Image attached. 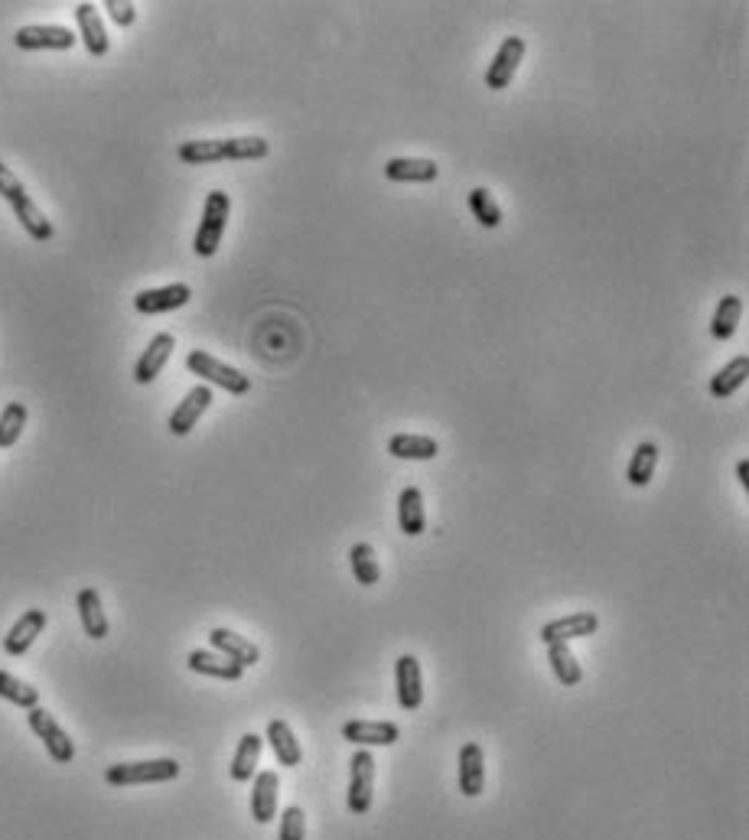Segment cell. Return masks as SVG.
Here are the masks:
<instances>
[{"instance_id": "13", "label": "cell", "mask_w": 749, "mask_h": 840, "mask_svg": "<svg viewBox=\"0 0 749 840\" xmlns=\"http://www.w3.org/2000/svg\"><path fill=\"white\" fill-rule=\"evenodd\" d=\"M189 297H193L189 284H167V287L141 290V294L134 297V307H137V313L154 316V313H170V310L186 307Z\"/></svg>"}, {"instance_id": "36", "label": "cell", "mask_w": 749, "mask_h": 840, "mask_svg": "<svg viewBox=\"0 0 749 840\" xmlns=\"http://www.w3.org/2000/svg\"><path fill=\"white\" fill-rule=\"evenodd\" d=\"M105 10L118 27H131V23L137 20V7L131 4V0H105Z\"/></svg>"}, {"instance_id": "7", "label": "cell", "mask_w": 749, "mask_h": 840, "mask_svg": "<svg viewBox=\"0 0 749 840\" xmlns=\"http://www.w3.org/2000/svg\"><path fill=\"white\" fill-rule=\"evenodd\" d=\"M596 629H600V616L590 613V609H580V613H570V616L544 622L538 639H541L544 645L574 642V639H590V635H593Z\"/></svg>"}, {"instance_id": "29", "label": "cell", "mask_w": 749, "mask_h": 840, "mask_svg": "<svg viewBox=\"0 0 749 840\" xmlns=\"http://www.w3.org/2000/svg\"><path fill=\"white\" fill-rule=\"evenodd\" d=\"M548 661H551L554 678L561 681L564 687H577L583 681V668H580V661L574 658V652H570L567 642L548 645Z\"/></svg>"}, {"instance_id": "3", "label": "cell", "mask_w": 749, "mask_h": 840, "mask_svg": "<svg viewBox=\"0 0 749 840\" xmlns=\"http://www.w3.org/2000/svg\"><path fill=\"white\" fill-rule=\"evenodd\" d=\"M186 368H189L193 375H199L202 381H206V385L222 388V391H228V394H235V398H241V394L251 391V378H248V375H241L238 368L219 362L215 355L202 352V349H193V352L186 355Z\"/></svg>"}, {"instance_id": "27", "label": "cell", "mask_w": 749, "mask_h": 840, "mask_svg": "<svg viewBox=\"0 0 749 840\" xmlns=\"http://www.w3.org/2000/svg\"><path fill=\"white\" fill-rule=\"evenodd\" d=\"M740 316H743V297H736V294L720 297L717 310H714V320H710V336L720 339V342L733 339L736 326H740Z\"/></svg>"}, {"instance_id": "34", "label": "cell", "mask_w": 749, "mask_h": 840, "mask_svg": "<svg viewBox=\"0 0 749 840\" xmlns=\"http://www.w3.org/2000/svg\"><path fill=\"white\" fill-rule=\"evenodd\" d=\"M23 427H27V404L10 401L4 411H0V450H10L20 440Z\"/></svg>"}, {"instance_id": "33", "label": "cell", "mask_w": 749, "mask_h": 840, "mask_svg": "<svg viewBox=\"0 0 749 840\" xmlns=\"http://www.w3.org/2000/svg\"><path fill=\"white\" fill-rule=\"evenodd\" d=\"M469 212H473V219L482 228H499L502 225V209H499V202L492 199V193L486 186L469 189Z\"/></svg>"}, {"instance_id": "24", "label": "cell", "mask_w": 749, "mask_h": 840, "mask_svg": "<svg viewBox=\"0 0 749 840\" xmlns=\"http://www.w3.org/2000/svg\"><path fill=\"white\" fill-rule=\"evenodd\" d=\"M261 749H264V740H261L258 733H245V736H241L235 756H232V769H228V772H232V782H251V779H255Z\"/></svg>"}, {"instance_id": "18", "label": "cell", "mask_w": 749, "mask_h": 840, "mask_svg": "<svg viewBox=\"0 0 749 840\" xmlns=\"http://www.w3.org/2000/svg\"><path fill=\"white\" fill-rule=\"evenodd\" d=\"M75 23H79V40L85 43V49L92 56H108V30H105V23H101V14H98V7L95 4H79L75 7Z\"/></svg>"}, {"instance_id": "21", "label": "cell", "mask_w": 749, "mask_h": 840, "mask_svg": "<svg viewBox=\"0 0 749 840\" xmlns=\"http://www.w3.org/2000/svg\"><path fill=\"white\" fill-rule=\"evenodd\" d=\"M186 665H189V671L206 674V678H219V681H241L245 678V668L235 665L232 658H225L219 652H202V648L189 652Z\"/></svg>"}, {"instance_id": "9", "label": "cell", "mask_w": 749, "mask_h": 840, "mask_svg": "<svg viewBox=\"0 0 749 840\" xmlns=\"http://www.w3.org/2000/svg\"><path fill=\"white\" fill-rule=\"evenodd\" d=\"M209 404H212V388L209 385H196V388H189L186 398L176 404V411L170 414L167 420V430L173 437H186L189 430H193L199 424V417L209 411Z\"/></svg>"}, {"instance_id": "31", "label": "cell", "mask_w": 749, "mask_h": 840, "mask_svg": "<svg viewBox=\"0 0 749 840\" xmlns=\"http://www.w3.org/2000/svg\"><path fill=\"white\" fill-rule=\"evenodd\" d=\"M176 157L189 163V167L219 163V160H225V144L222 140H186V144H180V150H176Z\"/></svg>"}, {"instance_id": "26", "label": "cell", "mask_w": 749, "mask_h": 840, "mask_svg": "<svg viewBox=\"0 0 749 840\" xmlns=\"http://www.w3.org/2000/svg\"><path fill=\"white\" fill-rule=\"evenodd\" d=\"M746 378H749V359L746 355H736V359H730L714 378H710V394L720 401L730 398V394H736L746 385Z\"/></svg>"}, {"instance_id": "30", "label": "cell", "mask_w": 749, "mask_h": 840, "mask_svg": "<svg viewBox=\"0 0 749 840\" xmlns=\"http://www.w3.org/2000/svg\"><path fill=\"white\" fill-rule=\"evenodd\" d=\"M655 466H658V447L649 440L639 443V447L632 450V460H629V469H626L629 486H636V489L649 486L652 476H655Z\"/></svg>"}, {"instance_id": "11", "label": "cell", "mask_w": 749, "mask_h": 840, "mask_svg": "<svg viewBox=\"0 0 749 840\" xmlns=\"http://www.w3.org/2000/svg\"><path fill=\"white\" fill-rule=\"evenodd\" d=\"M17 49H72L79 43V36H75L69 27H53V23H36V27H20L14 36Z\"/></svg>"}, {"instance_id": "37", "label": "cell", "mask_w": 749, "mask_h": 840, "mask_svg": "<svg viewBox=\"0 0 749 840\" xmlns=\"http://www.w3.org/2000/svg\"><path fill=\"white\" fill-rule=\"evenodd\" d=\"M736 479H740V486L749 489V460H740L736 463Z\"/></svg>"}, {"instance_id": "35", "label": "cell", "mask_w": 749, "mask_h": 840, "mask_svg": "<svg viewBox=\"0 0 749 840\" xmlns=\"http://www.w3.org/2000/svg\"><path fill=\"white\" fill-rule=\"evenodd\" d=\"M307 837V814H303L300 805H290L281 811V831H277V840H303Z\"/></svg>"}, {"instance_id": "10", "label": "cell", "mask_w": 749, "mask_h": 840, "mask_svg": "<svg viewBox=\"0 0 749 840\" xmlns=\"http://www.w3.org/2000/svg\"><path fill=\"white\" fill-rule=\"evenodd\" d=\"M395 687H398V704L401 710H421L424 704V681H421V661L414 655H401L395 661Z\"/></svg>"}, {"instance_id": "12", "label": "cell", "mask_w": 749, "mask_h": 840, "mask_svg": "<svg viewBox=\"0 0 749 840\" xmlns=\"http://www.w3.org/2000/svg\"><path fill=\"white\" fill-rule=\"evenodd\" d=\"M277 798H281V779H277V772L271 769L255 772V782H251V818L258 824H271L277 818Z\"/></svg>"}, {"instance_id": "2", "label": "cell", "mask_w": 749, "mask_h": 840, "mask_svg": "<svg viewBox=\"0 0 749 840\" xmlns=\"http://www.w3.org/2000/svg\"><path fill=\"white\" fill-rule=\"evenodd\" d=\"M176 775H180V762L176 759H147V762H118V766H108L105 782L114 788H128V785L173 782Z\"/></svg>"}, {"instance_id": "1", "label": "cell", "mask_w": 749, "mask_h": 840, "mask_svg": "<svg viewBox=\"0 0 749 840\" xmlns=\"http://www.w3.org/2000/svg\"><path fill=\"white\" fill-rule=\"evenodd\" d=\"M228 212H232V199H228V193L212 189L206 196V206H202V219H199L196 238H193V251L199 258H212V254L219 251L225 225H228Z\"/></svg>"}, {"instance_id": "8", "label": "cell", "mask_w": 749, "mask_h": 840, "mask_svg": "<svg viewBox=\"0 0 749 840\" xmlns=\"http://www.w3.org/2000/svg\"><path fill=\"white\" fill-rule=\"evenodd\" d=\"M342 740L359 749L395 746L401 740V727L391 720H349L346 727H342Z\"/></svg>"}, {"instance_id": "5", "label": "cell", "mask_w": 749, "mask_h": 840, "mask_svg": "<svg viewBox=\"0 0 749 840\" xmlns=\"http://www.w3.org/2000/svg\"><path fill=\"white\" fill-rule=\"evenodd\" d=\"M27 723H30V730L43 740L49 759L59 762V766H69V762L75 759V743L69 740V733L56 723V717L43 707H33V710H27Z\"/></svg>"}, {"instance_id": "25", "label": "cell", "mask_w": 749, "mask_h": 840, "mask_svg": "<svg viewBox=\"0 0 749 840\" xmlns=\"http://www.w3.org/2000/svg\"><path fill=\"white\" fill-rule=\"evenodd\" d=\"M388 453L398 460H434L440 453V443L427 434H395L388 440Z\"/></svg>"}, {"instance_id": "16", "label": "cell", "mask_w": 749, "mask_h": 840, "mask_svg": "<svg viewBox=\"0 0 749 840\" xmlns=\"http://www.w3.org/2000/svg\"><path fill=\"white\" fill-rule=\"evenodd\" d=\"M209 642H212V648L219 655H225V658H232L235 665H241V668H251V665H258L261 661V652H258V645H251L245 635H238V632H232V629H212L209 632Z\"/></svg>"}, {"instance_id": "19", "label": "cell", "mask_w": 749, "mask_h": 840, "mask_svg": "<svg viewBox=\"0 0 749 840\" xmlns=\"http://www.w3.org/2000/svg\"><path fill=\"white\" fill-rule=\"evenodd\" d=\"M398 528L408 538H421L427 531V512H424V492L417 486L401 489L398 495Z\"/></svg>"}, {"instance_id": "6", "label": "cell", "mask_w": 749, "mask_h": 840, "mask_svg": "<svg viewBox=\"0 0 749 840\" xmlns=\"http://www.w3.org/2000/svg\"><path fill=\"white\" fill-rule=\"evenodd\" d=\"M525 40L522 36H505L502 46L495 49V56L489 62V69H486V88H492V92H502V88H509L512 79H515V72L518 66H522V59H525Z\"/></svg>"}, {"instance_id": "32", "label": "cell", "mask_w": 749, "mask_h": 840, "mask_svg": "<svg viewBox=\"0 0 749 840\" xmlns=\"http://www.w3.org/2000/svg\"><path fill=\"white\" fill-rule=\"evenodd\" d=\"M0 697L10 700V704L23 707V710L40 707V691H36L33 684L20 681L17 674H10V671H0Z\"/></svg>"}, {"instance_id": "14", "label": "cell", "mask_w": 749, "mask_h": 840, "mask_svg": "<svg viewBox=\"0 0 749 840\" xmlns=\"http://www.w3.org/2000/svg\"><path fill=\"white\" fill-rule=\"evenodd\" d=\"M43 629H46V613H43V609H27V613H23L14 622V626H10V632L4 635V652L14 655V658L27 655L30 645L43 635Z\"/></svg>"}, {"instance_id": "20", "label": "cell", "mask_w": 749, "mask_h": 840, "mask_svg": "<svg viewBox=\"0 0 749 840\" xmlns=\"http://www.w3.org/2000/svg\"><path fill=\"white\" fill-rule=\"evenodd\" d=\"M268 746L274 749V759H277V766H287V769H297L300 762H303V749L297 743V736L294 730H290V723L287 720H271L268 723Z\"/></svg>"}, {"instance_id": "23", "label": "cell", "mask_w": 749, "mask_h": 840, "mask_svg": "<svg viewBox=\"0 0 749 840\" xmlns=\"http://www.w3.org/2000/svg\"><path fill=\"white\" fill-rule=\"evenodd\" d=\"M75 606H79V619H82V629L88 639L101 642L108 635V616L105 609H101V596L95 587H82L79 596H75Z\"/></svg>"}, {"instance_id": "22", "label": "cell", "mask_w": 749, "mask_h": 840, "mask_svg": "<svg viewBox=\"0 0 749 840\" xmlns=\"http://www.w3.org/2000/svg\"><path fill=\"white\" fill-rule=\"evenodd\" d=\"M385 176L391 183H430L440 176V167L434 160L421 157H395L385 163Z\"/></svg>"}, {"instance_id": "15", "label": "cell", "mask_w": 749, "mask_h": 840, "mask_svg": "<svg viewBox=\"0 0 749 840\" xmlns=\"http://www.w3.org/2000/svg\"><path fill=\"white\" fill-rule=\"evenodd\" d=\"M173 349H176L173 333H157L154 339H150V346L144 349V355L134 365V381H137V385H150V381H154L163 372V365L170 362Z\"/></svg>"}, {"instance_id": "28", "label": "cell", "mask_w": 749, "mask_h": 840, "mask_svg": "<svg viewBox=\"0 0 749 840\" xmlns=\"http://www.w3.org/2000/svg\"><path fill=\"white\" fill-rule=\"evenodd\" d=\"M349 567L355 574V583H362V587H375L378 580H382V564H378V554L372 544H352L349 551Z\"/></svg>"}, {"instance_id": "17", "label": "cell", "mask_w": 749, "mask_h": 840, "mask_svg": "<svg viewBox=\"0 0 749 840\" xmlns=\"http://www.w3.org/2000/svg\"><path fill=\"white\" fill-rule=\"evenodd\" d=\"M486 788V753L479 743H463L460 749V792L466 798H479Z\"/></svg>"}, {"instance_id": "4", "label": "cell", "mask_w": 749, "mask_h": 840, "mask_svg": "<svg viewBox=\"0 0 749 840\" xmlns=\"http://www.w3.org/2000/svg\"><path fill=\"white\" fill-rule=\"evenodd\" d=\"M375 756L372 749H355V756L349 762V811L355 818L372 811L375 801Z\"/></svg>"}]
</instances>
